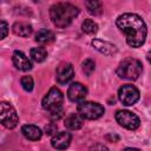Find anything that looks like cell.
<instances>
[{"instance_id": "cell-1", "label": "cell", "mask_w": 151, "mask_h": 151, "mask_svg": "<svg viewBox=\"0 0 151 151\" xmlns=\"http://www.w3.org/2000/svg\"><path fill=\"white\" fill-rule=\"evenodd\" d=\"M117 27L125 34L126 42L131 47H140L146 39L147 29L144 20L134 13H124L117 18Z\"/></svg>"}, {"instance_id": "cell-2", "label": "cell", "mask_w": 151, "mask_h": 151, "mask_svg": "<svg viewBox=\"0 0 151 151\" xmlns=\"http://www.w3.org/2000/svg\"><path fill=\"white\" fill-rule=\"evenodd\" d=\"M78 14L79 8L70 2H57L50 8L51 20L59 28L67 27Z\"/></svg>"}, {"instance_id": "cell-3", "label": "cell", "mask_w": 151, "mask_h": 151, "mask_svg": "<svg viewBox=\"0 0 151 151\" xmlns=\"http://www.w3.org/2000/svg\"><path fill=\"white\" fill-rule=\"evenodd\" d=\"M63 101L64 96L57 87H51L47 94L42 99V107L50 114L53 120H58L63 114Z\"/></svg>"}, {"instance_id": "cell-4", "label": "cell", "mask_w": 151, "mask_h": 151, "mask_svg": "<svg viewBox=\"0 0 151 151\" xmlns=\"http://www.w3.org/2000/svg\"><path fill=\"white\" fill-rule=\"evenodd\" d=\"M143 71L142 63L134 58H126L122 60L117 67V74L122 79L136 80Z\"/></svg>"}, {"instance_id": "cell-5", "label": "cell", "mask_w": 151, "mask_h": 151, "mask_svg": "<svg viewBox=\"0 0 151 151\" xmlns=\"http://www.w3.org/2000/svg\"><path fill=\"white\" fill-rule=\"evenodd\" d=\"M104 107L94 101H80L77 107V112L83 119H98L104 114Z\"/></svg>"}, {"instance_id": "cell-6", "label": "cell", "mask_w": 151, "mask_h": 151, "mask_svg": "<svg viewBox=\"0 0 151 151\" xmlns=\"http://www.w3.org/2000/svg\"><path fill=\"white\" fill-rule=\"evenodd\" d=\"M19 123L15 109L7 101H0V124L6 129H14Z\"/></svg>"}, {"instance_id": "cell-7", "label": "cell", "mask_w": 151, "mask_h": 151, "mask_svg": "<svg viewBox=\"0 0 151 151\" xmlns=\"http://www.w3.org/2000/svg\"><path fill=\"white\" fill-rule=\"evenodd\" d=\"M114 118L120 126H123L127 130H137L140 126V120H139L138 116L127 110L117 111L114 114Z\"/></svg>"}, {"instance_id": "cell-8", "label": "cell", "mask_w": 151, "mask_h": 151, "mask_svg": "<svg viewBox=\"0 0 151 151\" xmlns=\"http://www.w3.org/2000/svg\"><path fill=\"white\" fill-rule=\"evenodd\" d=\"M118 98L123 103V105L131 106L136 104L139 99V91L136 86L131 84H125L123 85L119 91H118Z\"/></svg>"}, {"instance_id": "cell-9", "label": "cell", "mask_w": 151, "mask_h": 151, "mask_svg": "<svg viewBox=\"0 0 151 151\" xmlns=\"http://www.w3.org/2000/svg\"><path fill=\"white\" fill-rule=\"evenodd\" d=\"M73 74H74L73 66L70 63H63L57 67L55 79L60 85H65L72 80Z\"/></svg>"}, {"instance_id": "cell-10", "label": "cell", "mask_w": 151, "mask_h": 151, "mask_svg": "<svg viewBox=\"0 0 151 151\" xmlns=\"http://www.w3.org/2000/svg\"><path fill=\"white\" fill-rule=\"evenodd\" d=\"M87 96V88L81 83H72L67 90V97L73 103L84 101L85 97Z\"/></svg>"}, {"instance_id": "cell-11", "label": "cell", "mask_w": 151, "mask_h": 151, "mask_svg": "<svg viewBox=\"0 0 151 151\" xmlns=\"http://www.w3.org/2000/svg\"><path fill=\"white\" fill-rule=\"evenodd\" d=\"M12 61L14 66L20 71H29L32 68V63L29 58L21 51H14L12 55Z\"/></svg>"}, {"instance_id": "cell-12", "label": "cell", "mask_w": 151, "mask_h": 151, "mask_svg": "<svg viewBox=\"0 0 151 151\" xmlns=\"http://www.w3.org/2000/svg\"><path fill=\"white\" fill-rule=\"evenodd\" d=\"M71 139H72V136L70 132H59V133H55L52 139H51V144L54 149L57 150H65L66 147L70 146L71 144Z\"/></svg>"}, {"instance_id": "cell-13", "label": "cell", "mask_w": 151, "mask_h": 151, "mask_svg": "<svg viewBox=\"0 0 151 151\" xmlns=\"http://www.w3.org/2000/svg\"><path fill=\"white\" fill-rule=\"evenodd\" d=\"M91 44L97 51H99L100 53H103L105 55H113L118 51V48L114 44H111L109 41H104L100 39H93L91 41Z\"/></svg>"}, {"instance_id": "cell-14", "label": "cell", "mask_w": 151, "mask_h": 151, "mask_svg": "<svg viewBox=\"0 0 151 151\" xmlns=\"http://www.w3.org/2000/svg\"><path fill=\"white\" fill-rule=\"evenodd\" d=\"M21 132L22 134L25 136V138L29 139V140H39L42 136V132L41 130L35 126V125H32V124H27V125H24L21 127Z\"/></svg>"}, {"instance_id": "cell-15", "label": "cell", "mask_w": 151, "mask_h": 151, "mask_svg": "<svg viewBox=\"0 0 151 151\" xmlns=\"http://www.w3.org/2000/svg\"><path fill=\"white\" fill-rule=\"evenodd\" d=\"M64 125L68 130H79L83 126V118L78 113H71L65 118Z\"/></svg>"}, {"instance_id": "cell-16", "label": "cell", "mask_w": 151, "mask_h": 151, "mask_svg": "<svg viewBox=\"0 0 151 151\" xmlns=\"http://www.w3.org/2000/svg\"><path fill=\"white\" fill-rule=\"evenodd\" d=\"M33 28L28 22H24V21H18L13 25V32L14 34L19 35V37H28L31 35Z\"/></svg>"}, {"instance_id": "cell-17", "label": "cell", "mask_w": 151, "mask_h": 151, "mask_svg": "<svg viewBox=\"0 0 151 151\" xmlns=\"http://www.w3.org/2000/svg\"><path fill=\"white\" fill-rule=\"evenodd\" d=\"M54 40V33L47 28H41L35 34V41L39 44H50Z\"/></svg>"}, {"instance_id": "cell-18", "label": "cell", "mask_w": 151, "mask_h": 151, "mask_svg": "<svg viewBox=\"0 0 151 151\" xmlns=\"http://www.w3.org/2000/svg\"><path fill=\"white\" fill-rule=\"evenodd\" d=\"M29 57L35 63H42L47 58V51L44 47H34L31 50Z\"/></svg>"}, {"instance_id": "cell-19", "label": "cell", "mask_w": 151, "mask_h": 151, "mask_svg": "<svg viewBox=\"0 0 151 151\" xmlns=\"http://www.w3.org/2000/svg\"><path fill=\"white\" fill-rule=\"evenodd\" d=\"M81 29L87 34H94L98 31V25L92 19H85L81 24Z\"/></svg>"}, {"instance_id": "cell-20", "label": "cell", "mask_w": 151, "mask_h": 151, "mask_svg": "<svg viewBox=\"0 0 151 151\" xmlns=\"http://www.w3.org/2000/svg\"><path fill=\"white\" fill-rule=\"evenodd\" d=\"M85 7L87 8V12L91 13V14H94V15H98L101 13V7H103V4L100 1H86L85 2Z\"/></svg>"}, {"instance_id": "cell-21", "label": "cell", "mask_w": 151, "mask_h": 151, "mask_svg": "<svg viewBox=\"0 0 151 151\" xmlns=\"http://www.w3.org/2000/svg\"><path fill=\"white\" fill-rule=\"evenodd\" d=\"M81 68H83V71H84V73L86 76H91L93 73L94 68H96V64H94V61L92 59H86L85 61H83Z\"/></svg>"}, {"instance_id": "cell-22", "label": "cell", "mask_w": 151, "mask_h": 151, "mask_svg": "<svg viewBox=\"0 0 151 151\" xmlns=\"http://www.w3.org/2000/svg\"><path fill=\"white\" fill-rule=\"evenodd\" d=\"M20 84L26 92H31L33 90V86H34V83H33V79L31 76H24L20 79Z\"/></svg>"}, {"instance_id": "cell-23", "label": "cell", "mask_w": 151, "mask_h": 151, "mask_svg": "<svg viewBox=\"0 0 151 151\" xmlns=\"http://www.w3.org/2000/svg\"><path fill=\"white\" fill-rule=\"evenodd\" d=\"M8 34V25L6 21H0V40L5 39Z\"/></svg>"}, {"instance_id": "cell-24", "label": "cell", "mask_w": 151, "mask_h": 151, "mask_svg": "<svg viewBox=\"0 0 151 151\" xmlns=\"http://www.w3.org/2000/svg\"><path fill=\"white\" fill-rule=\"evenodd\" d=\"M57 130H58V127H57V124H54V123H50L45 126V131L47 134H54V133H57Z\"/></svg>"}, {"instance_id": "cell-25", "label": "cell", "mask_w": 151, "mask_h": 151, "mask_svg": "<svg viewBox=\"0 0 151 151\" xmlns=\"http://www.w3.org/2000/svg\"><path fill=\"white\" fill-rule=\"evenodd\" d=\"M90 151H109V149L103 144H96L90 149Z\"/></svg>"}, {"instance_id": "cell-26", "label": "cell", "mask_w": 151, "mask_h": 151, "mask_svg": "<svg viewBox=\"0 0 151 151\" xmlns=\"http://www.w3.org/2000/svg\"><path fill=\"white\" fill-rule=\"evenodd\" d=\"M123 151H140V150L137 149V147H126V149H124Z\"/></svg>"}]
</instances>
